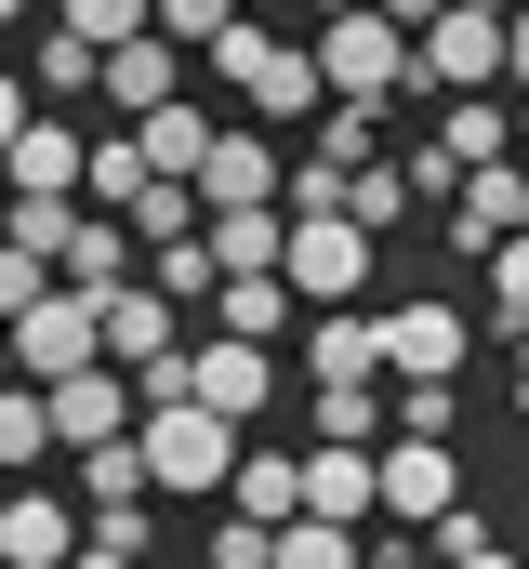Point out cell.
Segmentation results:
<instances>
[{"label": "cell", "instance_id": "30", "mask_svg": "<svg viewBox=\"0 0 529 569\" xmlns=\"http://www.w3.org/2000/svg\"><path fill=\"white\" fill-rule=\"evenodd\" d=\"M397 212H410V172H397V159H358V172H345V226H358V239H385Z\"/></svg>", "mask_w": 529, "mask_h": 569}, {"label": "cell", "instance_id": "15", "mask_svg": "<svg viewBox=\"0 0 529 569\" xmlns=\"http://www.w3.org/2000/svg\"><path fill=\"white\" fill-rule=\"evenodd\" d=\"M423 146H437L450 172H490V159H517V107H503V93H450Z\"/></svg>", "mask_w": 529, "mask_h": 569}, {"label": "cell", "instance_id": "10", "mask_svg": "<svg viewBox=\"0 0 529 569\" xmlns=\"http://www.w3.org/2000/svg\"><path fill=\"white\" fill-rule=\"evenodd\" d=\"M517 226H529V159H490V172L450 186V252H463V266H490Z\"/></svg>", "mask_w": 529, "mask_h": 569}, {"label": "cell", "instance_id": "13", "mask_svg": "<svg viewBox=\"0 0 529 569\" xmlns=\"http://www.w3.org/2000/svg\"><path fill=\"white\" fill-rule=\"evenodd\" d=\"M278 146L264 133H212V159H199V212H278Z\"/></svg>", "mask_w": 529, "mask_h": 569}, {"label": "cell", "instance_id": "25", "mask_svg": "<svg viewBox=\"0 0 529 569\" xmlns=\"http://www.w3.org/2000/svg\"><path fill=\"white\" fill-rule=\"evenodd\" d=\"M146 186H159V172H146V146H132V133H93V159H80V199L132 226V199H146Z\"/></svg>", "mask_w": 529, "mask_h": 569}, {"label": "cell", "instance_id": "48", "mask_svg": "<svg viewBox=\"0 0 529 569\" xmlns=\"http://www.w3.org/2000/svg\"><path fill=\"white\" fill-rule=\"evenodd\" d=\"M0 385H13V331H0Z\"/></svg>", "mask_w": 529, "mask_h": 569}, {"label": "cell", "instance_id": "35", "mask_svg": "<svg viewBox=\"0 0 529 569\" xmlns=\"http://www.w3.org/2000/svg\"><path fill=\"white\" fill-rule=\"evenodd\" d=\"M385 425H397V437H450V425H463V398H450V385H397Z\"/></svg>", "mask_w": 529, "mask_h": 569}, {"label": "cell", "instance_id": "28", "mask_svg": "<svg viewBox=\"0 0 529 569\" xmlns=\"http://www.w3.org/2000/svg\"><path fill=\"white\" fill-rule=\"evenodd\" d=\"M423 557H437V569H517V543H503V530H490L477 503H450V517L423 530Z\"/></svg>", "mask_w": 529, "mask_h": 569}, {"label": "cell", "instance_id": "8", "mask_svg": "<svg viewBox=\"0 0 529 569\" xmlns=\"http://www.w3.org/2000/svg\"><path fill=\"white\" fill-rule=\"evenodd\" d=\"M463 358H477L463 305H385V385H450Z\"/></svg>", "mask_w": 529, "mask_h": 569}, {"label": "cell", "instance_id": "46", "mask_svg": "<svg viewBox=\"0 0 529 569\" xmlns=\"http://www.w3.org/2000/svg\"><path fill=\"white\" fill-rule=\"evenodd\" d=\"M0 27H27V0H0Z\"/></svg>", "mask_w": 529, "mask_h": 569}, {"label": "cell", "instance_id": "27", "mask_svg": "<svg viewBox=\"0 0 529 569\" xmlns=\"http://www.w3.org/2000/svg\"><path fill=\"white\" fill-rule=\"evenodd\" d=\"M0 463H13V477L53 463V398H40V385H0Z\"/></svg>", "mask_w": 529, "mask_h": 569}, {"label": "cell", "instance_id": "45", "mask_svg": "<svg viewBox=\"0 0 529 569\" xmlns=\"http://www.w3.org/2000/svg\"><path fill=\"white\" fill-rule=\"evenodd\" d=\"M517 159H529V93H517Z\"/></svg>", "mask_w": 529, "mask_h": 569}, {"label": "cell", "instance_id": "19", "mask_svg": "<svg viewBox=\"0 0 529 569\" xmlns=\"http://www.w3.org/2000/svg\"><path fill=\"white\" fill-rule=\"evenodd\" d=\"M120 133L146 146V172H159V186H199V159H212V120H199L186 93H172L159 120H120Z\"/></svg>", "mask_w": 529, "mask_h": 569}, {"label": "cell", "instance_id": "37", "mask_svg": "<svg viewBox=\"0 0 529 569\" xmlns=\"http://www.w3.org/2000/svg\"><path fill=\"white\" fill-rule=\"evenodd\" d=\"M40 291H53V266H40V252H27V239H0V331H13V318H27V305H40Z\"/></svg>", "mask_w": 529, "mask_h": 569}, {"label": "cell", "instance_id": "23", "mask_svg": "<svg viewBox=\"0 0 529 569\" xmlns=\"http://www.w3.org/2000/svg\"><path fill=\"white\" fill-rule=\"evenodd\" d=\"M212 331L226 345H291V279H226L212 291Z\"/></svg>", "mask_w": 529, "mask_h": 569}, {"label": "cell", "instance_id": "18", "mask_svg": "<svg viewBox=\"0 0 529 569\" xmlns=\"http://www.w3.org/2000/svg\"><path fill=\"white\" fill-rule=\"evenodd\" d=\"M172 80H186V53H172L159 27L107 53V107H120V120H159V107H172Z\"/></svg>", "mask_w": 529, "mask_h": 569}, {"label": "cell", "instance_id": "47", "mask_svg": "<svg viewBox=\"0 0 529 569\" xmlns=\"http://www.w3.org/2000/svg\"><path fill=\"white\" fill-rule=\"evenodd\" d=\"M331 13H358V0H318V27H331Z\"/></svg>", "mask_w": 529, "mask_h": 569}, {"label": "cell", "instance_id": "31", "mask_svg": "<svg viewBox=\"0 0 529 569\" xmlns=\"http://www.w3.org/2000/svg\"><path fill=\"white\" fill-rule=\"evenodd\" d=\"M120 503H146V450H80V517H120Z\"/></svg>", "mask_w": 529, "mask_h": 569}, {"label": "cell", "instance_id": "9", "mask_svg": "<svg viewBox=\"0 0 529 569\" xmlns=\"http://www.w3.org/2000/svg\"><path fill=\"white\" fill-rule=\"evenodd\" d=\"M410 80H423V93H490V80H503V13H437V27L410 40Z\"/></svg>", "mask_w": 529, "mask_h": 569}, {"label": "cell", "instance_id": "16", "mask_svg": "<svg viewBox=\"0 0 529 569\" xmlns=\"http://www.w3.org/2000/svg\"><path fill=\"white\" fill-rule=\"evenodd\" d=\"M305 371H318V385H385V318H371V305H331V318L305 331Z\"/></svg>", "mask_w": 529, "mask_h": 569}, {"label": "cell", "instance_id": "29", "mask_svg": "<svg viewBox=\"0 0 529 569\" xmlns=\"http://www.w3.org/2000/svg\"><path fill=\"white\" fill-rule=\"evenodd\" d=\"M53 27H67V40H93V53H120V40L159 27V0H53Z\"/></svg>", "mask_w": 529, "mask_h": 569}, {"label": "cell", "instance_id": "21", "mask_svg": "<svg viewBox=\"0 0 529 569\" xmlns=\"http://www.w3.org/2000/svg\"><path fill=\"white\" fill-rule=\"evenodd\" d=\"M199 239H212V266H226V279H278L291 212H199Z\"/></svg>", "mask_w": 529, "mask_h": 569}, {"label": "cell", "instance_id": "2", "mask_svg": "<svg viewBox=\"0 0 529 569\" xmlns=\"http://www.w3.org/2000/svg\"><path fill=\"white\" fill-rule=\"evenodd\" d=\"M212 67H226V80L252 93L264 120H318V107H331V80H318V40H264L252 13H239V27L212 40Z\"/></svg>", "mask_w": 529, "mask_h": 569}, {"label": "cell", "instance_id": "6", "mask_svg": "<svg viewBox=\"0 0 529 569\" xmlns=\"http://www.w3.org/2000/svg\"><path fill=\"white\" fill-rule=\"evenodd\" d=\"M278 279H291V305H318V318H331V305H358V291H371V239H358L345 212H318V226H291V239H278Z\"/></svg>", "mask_w": 529, "mask_h": 569}, {"label": "cell", "instance_id": "44", "mask_svg": "<svg viewBox=\"0 0 529 569\" xmlns=\"http://www.w3.org/2000/svg\"><path fill=\"white\" fill-rule=\"evenodd\" d=\"M450 13H517V0H450Z\"/></svg>", "mask_w": 529, "mask_h": 569}, {"label": "cell", "instance_id": "17", "mask_svg": "<svg viewBox=\"0 0 529 569\" xmlns=\"http://www.w3.org/2000/svg\"><path fill=\"white\" fill-rule=\"evenodd\" d=\"M226 503H239V530H291L305 517V450H239Z\"/></svg>", "mask_w": 529, "mask_h": 569}, {"label": "cell", "instance_id": "1", "mask_svg": "<svg viewBox=\"0 0 529 569\" xmlns=\"http://www.w3.org/2000/svg\"><path fill=\"white\" fill-rule=\"evenodd\" d=\"M132 450H146V490H159V503H199V490H226V477H239V450H252V437L212 425V411L186 398V411H146Z\"/></svg>", "mask_w": 529, "mask_h": 569}, {"label": "cell", "instance_id": "36", "mask_svg": "<svg viewBox=\"0 0 529 569\" xmlns=\"http://www.w3.org/2000/svg\"><path fill=\"white\" fill-rule=\"evenodd\" d=\"M226 27H239V0H159V40H172V53H186V40H199V53H212V40H226Z\"/></svg>", "mask_w": 529, "mask_h": 569}, {"label": "cell", "instance_id": "32", "mask_svg": "<svg viewBox=\"0 0 529 569\" xmlns=\"http://www.w3.org/2000/svg\"><path fill=\"white\" fill-rule=\"evenodd\" d=\"M40 93H53V107H67V93H107V53L67 40V27H40Z\"/></svg>", "mask_w": 529, "mask_h": 569}, {"label": "cell", "instance_id": "49", "mask_svg": "<svg viewBox=\"0 0 529 569\" xmlns=\"http://www.w3.org/2000/svg\"><path fill=\"white\" fill-rule=\"evenodd\" d=\"M517 239H529V226H517Z\"/></svg>", "mask_w": 529, "mask_h": 569}, {"label": "cell", "instance_id": "22", "mask_svg": "<svg viewBox=\"0 0 529 569\" xmlns=\"http://www.w3.org/2000/svg\"><path fill=\"white\" fill-rule=\"evenodd\" d=\"M305 425H318V450H385V385H318L305 398Z\"/></svg>", "mask_w": 529, "mask_h": 569}, {"label": "cell", "instance_id": "39", "mask_svg": "<svg viewBox=\"0 0 529 569\" xmlns=\"http://www.w3.org/2000/svg\"><path fill=\"white\" fill-rule=\"evenodd\" d=\"M186 569H264V530H212V543H199Z\"/></svg>", "mask_w": 529, "mask_h": 569}, {"label": "cell", "instance_id": "11", "mask_svg": "<svg viewBox=\"0 0 529 569\" xmlns=\"http://www.w3.org/2000/svg\"><path fill=\"white\" fill-rule=\"evenodd\" d=\"M40 398H53V450H120L132 411H146V398H132V371H107V358H93V371H67V385H40Z\"/></svg>", "mask_w": 529, "mask_h": 569}, {"label": "cell", "instance_id": "41", "mask_svg": "<svg viewBox=\"0 0 529 569\" xmlns=\"http://www.w3.org/2000/svg\"><path fill=\"white\" fill-rule=\"evenodd\" d=\"M503 80H517V93H529V0H517V13H503Z\"/></svg>", "mask_w": 529, "mask_h": 569}, {"label": "cell", "instance_id": "3", "mask_svg": "<svg viewBox=\"0 0 529 569\" xmlns=\"http://www.w3.org/2000/svg\"><path fill=\"white\" fill-rule=\"evenodd\" d=\"M318 80H331V107H385V93H410V27H385L371 0L331 13V27H318Z\"/></svg>", "mask_w": 529, "mask_h": 569}, {"label": "cell", "instance_id": "43", "mask_svg": "<svg viewBox=\"0 0 529 569\" xmlns=\"http://www.w3.org/2000/svg\"><path fill=\"white\" fill-rule=\"evenodd\" d=\"M371 569H423V557H397V543H371Z\"/></svg>", "mask_w": 529, "mask_h": 569}, {"label": "cell", "instance_id": "12", "mask_svg": "<svg viewBox=\"0 0 529 569\" xmlns=\"http://www.w3.org/2000/svg\"><path fill=\"white\" fill-rule=\"evenodd\" d=\"M0 569H80V503L67 490H13L0 503Z\"/></svg>", "mask_w": 529, "mask_h": 569}, {"label": "cell", "instance_id": "4", "mask_svg": "<svg viewBox=\"0 0 529 569\" xmlns=\"http://www.w3.org/2000/svg\"><path fill=\"white\" fill-rule=\"evenodd\" d=\"M450 503H463V450H450V437H385V450H371V517L437 530Z\"/></svg>", "mask_w": 529, "mask_h": 569}, {"label": "cell", "instance_id": "20", "mask_svg": "<svg viewBox=\"0 0 529 569\" xmlns=\"http://www.w3.org/2000/svg\"><path fill=\"white\" fill-rule=\"evenodd\" d=\"M305 517L371 530V450H305Z\"/></svg>", "mask_w": 529, "mask_h": 569}, {"label": "cell", "instance_id": "14", "mask_svg": "<svg viewBox=\"0 0 529 569\" xmlns=\"http://www.w3.org/2000/svg\"><path fill=\"white\" fill-rule=\"evenodd\" d=\"M80 159H93V133L27 120V133H13V159H0V186H13V199H80Z\"/></svg>", "mask_w": 529, "mask_h": 569}, {"label": "cell", "instance_id": "7", "mask_svg": "<svg viewBox=\"0 0 529 569\" xmlns=\"http://www.w3.org/2000/svg\"><path fill=\"white\" fill-rule=\"evenodd\" d=\"M93 358H107V331H93L80 291H40V305L13 318V385H67V371H93Z\"/></svg>", "mask_w": 529, "mask_h": 569}, {"label": "cell", "instance_id": "38", "mask_svg": "<svg viewBox=\"0 0 529 569\" xmlns=\"http://www.w3.org/2000/svg\"><path fill=\"white\" fill-rule=\"evenodd\" d=\"M490 318H503V331H529V239H503V252H490Z\"/></svg>", "mask_w": 529, "mask_h": 569}, {"label": "cell", "instance_id": "42", "mask_svg": "<svg viewBox=\"0 0 529 569\" xmlns=\"http://www.w3.org/2000/svg\"><path fill=\"white\" fill-rule=\"evenodd\" d=\"M503 345H517V411H529V331H503Z\"/></svg>", "mask_w": 529, "mask_h": 569}, {"label": "cell", "instance_id": "33", "mask_svg": "<svg viewBox=\"0 0 529 569\" xmlns=\"http://www.w3.org/2000/svg\"><path fill=\"white\" fill-rule=\"evenodd\" d=\"M159 239H199V186H146L132 199V252H159Z\"/></svg>", "mask_w": 529, "mask_h": 569}, {"label": "cell", "instance_id": "34", "mask_svg": "<svg viewBox=\"0 0 529 569\" xmlns=\"http://www.w3.org/2000/svg\"><path fill=\"white\" fill-rule=\"evenodd\" d=\"M305 133H318V159H345V172H358V159H371V133H385V107H318Z\"/></svg>", "mask_w": 529, "mask_h": 569}, {"label": "cell", "instance_id": "26", "mask_svg": "<svg viewBox=\"0 0 529 569\" xmlns=\"http://www.w3.org/2000/svg\"><path fill=\"white\" fill-rule=\"evenodd\" d=\"M146 291H159L172 318H186V305H212V291H226V266H212V239H159V252H146Z\"/></svg>", "mask_w": 529, "mask_h": 569}, {"label": "cell", "instance_id": "24", "mask_svg": "<svg viewBox=\"0 0 529 569\" xmlns=\"http://www.w3.org/2000/svg\"><path fill=\"white\" fill-rule=\"evenodd\" d=\"M264 569H371V530H331V517H291V530H264Z\"/></svg>", "mask_w": 529, "mask_h": 569}, {"label": "cell", "instance_id": "5", "mask_svg": "<svg viewBox=\"0 0 529 569\" xmlns=\"http://www.w3.org/2000/svg\"><path fill=\"white\" fill-rule=\"evenodd\" d=\"M186 398L212 411V425H264V398H278V345H226V331H186Z\"/></svg>", "mask_w": 529, "mask_h": 569}, {"label": "cell", "instance_id": "40", "mask_svg": "<svg viewBox=\"0 0 529 569\" xmlns=\"http://www.w3.org/2000/svg\"><path fill=\"white\" fill-rule=\"evenodd\" d=\"M27 120H40V107H27V80L0 67V159H13V133H27Z\"/></svg>", "mask_w": 529, "mask_h": 569}]
</instances>
